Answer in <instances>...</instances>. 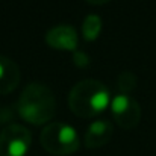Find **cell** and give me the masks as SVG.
I'll use <instances>...</instances> for the list:
<instances>
[{"label": "cell", "instance_id": "obj_1", "mask_svg": "<svg viewBox=\"0 0 156 156\" xmlns=\"http://www.w3.org/2000/svg\"><path fill=\"white\" fill-rule=\"evenodd\" d=\"M18 115L30 124H46L55 117V96L43 83H29L20 94L17 102Z\"/></svg>", "mask_w": 156, "mask_h": 156}, {"label": "cell", "instance_id": "obj_2", "mask_svg": "<svg viewBox=\"0 0 156 156\" xmlns=\"http://www.w3.org/2000/svg\"><path fill=\"white\" fill-rule=\"evenodd\" d=\"M109 105V90L96 79H85L76 83L68 96L71 112L80 118H91L103 112Z\"/></svg>", "mask_w": 156, "mask_h": 156}, {"label": "cell", "instance_id": "obj_3", "mask_svg": "<svg viewBox=\"0 0 156 156\" xmlns=\"http://www.w3.org/2000/svg\"><path fill=\"white\" fill-rule=\"evenodd\" d=\"M40 141L46 152L56 156L71 155L80 146L77 132L67 123L47 124L41 132Z\"/></svg>", "mask_w": 156, "mask_h": 156}, {"label": "cell", "instance_id": "obj_4", "mask_svg": "<svg viewBox=\"0 0 156 156\" xmlns=\"http://www.w3.org/2000/svg\"><path fill=\"white\" fill-rule=\"evenodd\" d=\"M32 133L21 124H9L0 132V156H26Z\"/></svg>", "mask_w": 156, "mask_h": 156}, {"label": "cell", "instance_id": "obj_5", "mask_svg": "<svg viewBox=\"0 0 156 156\" xmlns=\"http://www.w3.org/2000/svg\"><path fill=\"white\" fill-rule=\"evenodd\" d=\"M111 112L115 123L123 129H133L140 124L141 108L138 102L127 94H118L111 102Z\"/></svg>", "mask_w": 156, "mask_h": 156}, {"label": "cell", "instance_id": "obj_6", "mask_svg": "<svg viewBox=\"0 0 156 156\" xmlns=\"http://www.w3.org/2000/svg\"><path fill=\"white\" fill-rule=\"evenodd\" d=\"M46 43L56 50L76 52L77 47V32L70 24H59L52 27L46 34Z\"/></svg>", "mask_w": 156, "mask_h": 156}, {"label": "cell", "instance_id": "obj_7", "mask_svg": "<svg viewBox=\"0 0 156 156\" xmlns=\"http://www.w3.org/2000/svg\"><path fill=\"white\" fill-rule=\"evenodd\" d=\"M20 79L18 65L12 59L0 55V96L12 93L18 87Z\"/></svg>", "mask_w": 156, "mask_h": 156}, {"label": "cell", "instance_id": "obj_8", "mask_svg": "<svg viewBox=\"0 0 156 156\" xmlns=\"http://www.w3.org/2000/svg\"><path fill=\"white\" fill-rule=\"evenodd\" d=\"M112 124L108 120H99L90 124L88 130L85 132V146L91 150L100 149L111 140L112 136Z\"/></svg>", "mask_w": 156, "mask_h": 156}, {"label": "cell", "instance_id": "obj_9", "mask_svg": "<svg viewBox=\"0 0 156 156\" xmlns=\"http://www.w3.org/2000/svg\"><path fill=\"white\" fill-rule=\"evenodd\" d=\"M102 30V20L99 15L96 14H91V15H87L85 20H83V24H82V35L87 41H94L99 34Z\"/></svg>", "mask_w": 156, "mask_h": 156}, {"label": "cell", "instance_id": "obj_10", "mask_svg": "<svg viewBox=\"0 0 156 156\" xmlns=\"http://www.w3.org/2000/svg\"><path fill=\"white\" fill-rule=\"evenodd\" d=\"M136 87V76L130 71H123L117 79V88L121 91V94H127L133 91Z\"/></svg>", "mask_w": 156, "mask_h": 156}, {"label": "cell", "instance_id": "obj_11", "mask_svg": "<svg viewBox=\"0 0 156 156\" xmlns=\"http://www.w3.org/2000/svg\"><path fill=\"white\" fill-rule=\"evenodd\" d=\"M73 62L77 65V67H80V68H85V67H88V62H90V58L85 55L83 52H79V50H76V52L73 53Z\"/></svg>", "mask_w": 156, "mask_h": 156}, {"label": "cell", "instance_id": "obj_12", "mask_svg": "<svg viewBox=\"0 0 156 156\" xmlns=\"http://www.w3.org/2000/svg\"><path fill=\"white\" fill-rule=\"evenodd\" d=\"M87 2L91 3V5H105V3H108L111 0H87Z\"/></svg>", "mask_w": 156, "mask_h": 156}]
</instances>
